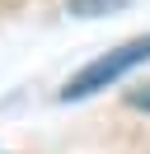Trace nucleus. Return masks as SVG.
Returning a JSON list of instances; mask_svg holds the SVG:
<instances>
[{
	"label": "nucleus",
	"mask_w": 150,
	"mask_h": 154,
	"mask_svg": "<svg viewBox=\"0 0 150 154\" xmlns=\"http://www.w3.org/2000/svg\"><path fill=\"white\" fill-rule=\"evenodd\" d=\"M127 103H131V107H145V112H150V84H145V89H131V98H127Z\"/></svg>",
	"instance_id": "7ed1b4c3"
},
{
	"label": "nucleus",
	"mask_w": 150,
	"mask_h": 154,
	"mask_svg": "<svg viewBox=\"0 0 150 154\" xmlns=\"http://www.w3.org/2000/svg\"><path fill=\"white\" fill-rule=\"evenodd\" d=\"M122 0H70V10L75 14H84V19H94V14H108V10H117Z\"/></svg>",
	"instance_id": "f03ea898"
},
{
	"label": "nucleus",
	"mask_w": 150,
	"mask_h": 154,
	"mask_svg": "<svg viewBox=\"0 0 150 154\" xmlns=\"http://www.w3.org/2000/svg\"><path fill=\"white\" fill-rule=\"evenodd\" d=\"M145 61H150V38H131V42H122V47L94 56L80 75H70V84L61 89V98H66V103H80V98H89V94H99V89L117 84L127 70L145 66Z\"/></svg>",
	"instance_id": "f257e3e1"
}]
</instances>
